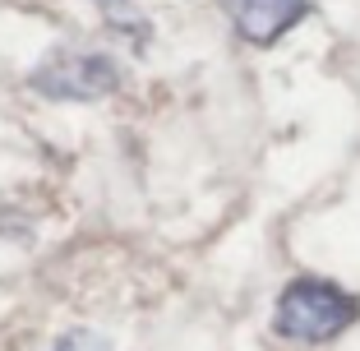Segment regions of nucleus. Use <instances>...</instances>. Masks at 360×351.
I'll return each mask as SVG.
<instances>
[{"mask_svg":"<svg viewBox=\"0 0 360 351\" xmlns=\"http://www.w3.org/2000/svg\"><path fill=\"white\" fill-rule=\"evenodd\" d=\"M360 319V300L351 291H342L328 277H296L286 282L273 309L277 338L291 342H328L338 333H347Z\"/></svg>","mask_w":360,"mask_h":351,"instance_id":"nucleus-1","label":"nucleus"},{"mask_svg":"<svg viewBox=\"0 0 360 351\" xmlns=\"http://www.w3.org/2000/svg\"><path fill=\"white\" fill-rule=\"evenodd\" d=\"M32 84H37V93L70 97V102H79V97H102L120 84V65L102 51H60L56 60H46L42 70H37Z\"/></svg>","mask_w":360,"mask_h":351,"instance_id":"nucleus-2","label":"nucleus"},{"mask_svg":"<svg viewBox=\"0 0 360 351\" xmlns=\"http://www.w3.org/2000/svg\"><path fill=\"white\" fill-rule=\"evenodd\" d=\"M236 32L255 46H273L282 32H291L309 14V0H226Z\"/></svg>","mask_w":360,"mask_h":351,"instance_id":"nucleus-3","label":"nucleus"},{"mask_svg":"<svg viewBox=\"0 0 360 351\" xmlns=\"http://www.w3.org/2000/svg\"><path fill=\"white\" fill-rule=\"evenodd\" d=\"M51 351H106V342L93 338V333H70V338H60Z\"/></svg>","mask_w":360,"mask_h":351,"instance_id":"nucleus-4","label":"nucleus"},{"mask_svg":"<svg viewBox=\"0 0 360 351\" xmlns=\"http://www.w3.org/2000/svg\"><path fill=\"white\" fill-rule=\"evenodd\" d=\"M102 5H125V0H102Z\"/></svg>","mask_w":360,"mask_h":351,"instance_id":"nucleus-5","label":"nucleus"}]
</instances>
